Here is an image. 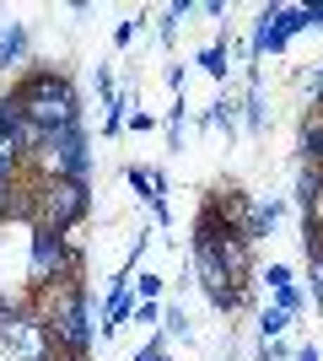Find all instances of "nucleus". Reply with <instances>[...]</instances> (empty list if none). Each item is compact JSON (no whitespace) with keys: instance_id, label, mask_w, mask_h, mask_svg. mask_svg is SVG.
Returning <instances> with one entry per match:
<instances>
[{"instance_id":"obj_24","label":"nucleus","mask_w":323,"mask_h":361,"mask_svg":"<svg viewBox=\"0 0 323 361\" xmlns=\"http://www.w3.org/2000/svg\"><path fill=\"white\" fill-rule=\"evenodd\" d=\"M135 297H140V302H156V297H162V275L140 270V281H135Z\"/></svg>"},{"instance_id":"obj_6","label":"nucleus","mask_w":323,"mask_h":361,"mask_svg":"<svg viewBox=\"0 0 323 361\" xmlns=\"http://www.w3.org/2000/svg\"><path fill=\"white\" fill-rule=\"evenodd\" d=\"M32 195H38V221L49 232H76L87 216H92V183H65V178H32Z\"/></svg>"},{"instance_id":"obj_27","label":"nucleus","mask_w":323,"mask_h":361,"mask_svg":"<svg viewBox=\"0 0 323 361\" xmlns=\"http://www.w3.org/2000/svg\"><path fill=\"white\" fill-rule=\"evenodd\" d=\"M162 313H167L162 302H140L135 297V324H162Z\"/></svg>"},{"instance_id":"obj_25","label":"nucleus","mask_w":323,"mask_h":361,"mask_svg":"<svg viewBox=\"0 0 323 361\" xmlns=\"http://www.w3.org/2000/svg\"><path fill=\"white\" fill-rule=\"evenodd\" d=\"M259 281H264V286H270V291H280V286H291L296 275H291V264H270V270H264Z\"/></svg>"},{"instance_id":"obj_4","label":"nucleus","mask_w":323,"mask_h":361,"mask_svg":"<svg viewBox=\"0 0 323 361\" xmlns=\"http://www.w3.org/2000/svg\"><path fill=\"white\" fill-rule=\"evenodd\" d=\"M0 361H60V345L49 340L38 307L6 291H0Z\"/></svg>"},{"instance_id":"obj_14","label":"nucleus","mask_w":323,"mask_h":361,"mask_svg":"<svg viewBox=\"0 0 323 361\" xmlns=\"http://www.w3.org/2000/svg\"><path fill=\"white\" fill-rule=\"evenodd\" d=\"M194 65H200L210 81H227V71H232V60H227V32H221L215 44H205L200 54H194Z\"/></svg>"},{"instance_id":"obj_16","label":"nucleus","mask_w":323,"mask_h":361,"mask_svg":"<svg viewBox=\"0 0 323 361\" xmlns=\"http://www.w3.org/2000/svg\"><path fill=\"white\" fill-rule=\"evenodd\" d=\"M291 324H296V318L286 313V307H275V302H270V307L259 313V345H275V340L291 329Z\"/></svg>"},{"instance_id":"obj_20","label":"nucleus","mask_w":323,"mask_h":361,"mask_svg":"<svg viewBox=\"0 0 323 361\" xmlns=\"http://www.w3.org/2000/svg\"><path fill=\"white\" fill-rule=\"evenodd\" d=\"M286 216V200H259V226H253V238H270Z\"/></svg>"},{"instance_id":"obj_29","label":"nucleus","mask_w":323,"mask_h":361,"mask_svg":"<svg viewBox=\"0 0 323 361\" xmlns=\"http://www.w3.org/2000/svg\"><path fill=\"white\" fill-rule=\"evenodd\" d=\"M11 195H16V183H0V226L11 221Z\"/></svg>"},{"instance_id":"obj_2","label":"nucleus","mask_w":323,"mask_h":361,"mask_svg":"<svg viewBox=\"0 0 323 361\" xmlns=\"http://www.w3.org/2000/svg\"><path fill=\"white\" fill-rule=\"evenodd\" d=\"M27 302H32V297H27ZM32 307H38V318H44L49 340L60 345V361H87V356H92L97 318H92V291H87V275H76V281L54 286L49 297L32 302Z\"/></svg>"},{"instance_id":"obj_17","label":"nucleus","mask_w":323,"mask_h":361,"mask_svg":"<svg viewBox=\"0 0 323 361\" xmlns=\"http://www.w3.org/2000/svg\"><path fill=\"white\" fill-rule=\"evenodd\" d=\"M243 119H248V130L259 135L264 124H270V108H264V87L259 81H248V97H243Z\"/></svg>"},{"instance_id":"obj_15","label":"nucleus","mask_w":323,"mask_h":361,"mask_svg":"<svg viewBox=\"0 0 323 361\" xmlns=\"http://www.w3.org/2000/svg\"><path fill=\"white\" fill-rule=\"evenodd\" d=\"M237 108H243V103H232L227 92H221V97L200 114V130H227V135H232V130H237Z\"/></svg>"},{"instance_id":"obj_19","label":"nucleus","mask_w":323,"mask_h":361,"mask_svg":"<svg viewBox=\"0 0 323 361\" xmlns=\"http://www.w3.org/2000/svg\"><path fill=\"white\" fill-rule=\"evenodd\" d=\"M162 334H167V340H194V324H189V313L184 307H178V302H167V313H162Z\"/></svg>"},{"instance_id":"obj_7","label":"nucleus","mask_w":323,"mask_h":361,"mask_svg":"<svg viewBox=\"0 0 323 361\" xmlns=\"http://www.w3.org/2000/svg\"><path fill=\"white\" fill-rule=\"evenodd\" d=\"M38 140L44 135L22 119V108H16L11 97H0V183H27Z\"/></svg>"},{"instance_id":"obj_12","label":"nucleus","mask_w":323,"mask_h":361,"mask_svg":"<svg viewBox=\"0 0 323 361\" xmlns=\"http://www.w3.org/2000/svg\"><path fill=\"white\" fill-rule=\"evenodd\" d=\"M302 254H308V302L323 313V221H302Z\"/></svg>"},{"instance_id":"obj_30","label":"nucleus","mask_w":323,"mask_h":361,"mask_svg":"<svg viewBox=\"0 0 323 361\" xmlns=\"http://www.w3.org/2000/svg\"><path fill=\"white\" fill-rule=\"evenodd\" d=\"M308 92H312V108H323V65L308 75Z\"/></svg>"},{"instance_id":"obj_26","label":"nucleus","mask_w":323,"mask_h":361,"mask_svg":"<svg viewBox=\"0 0 323 361\" xmlns=\"http://www.w3.org/2000/svg\"><path fill=\"white\" fill-rule=\"evenodd\" d=\"M135 32H140V16H124L119 27H113V49H129V44H135Z\"/></svg>"},{"instance_id":"obj_3","label":"nucleus","mask_w":323,"mask_h":361,"mask_svg":"<svg viewBox=\"0 0 323 361\" xmlns=\"http://www.w3.org/2000/svg\"><path fill=\"white\" fill-rule=\"evenodd\" d=\"M87 275V254L65 232H49V226H27V291L22 297H49L54 286Z\"/></svg>"},{"instance_id":"obj_28","label":"nucleus","mask_w":323,"mask_h":361,"mask_svg":"<svg viewBox=\"0 0 323 361\" xmlns=\"http://www.w3.org/2000/svg\"><path fill=\"white\" fill-rule=\"evenodd\" d=\"M97 97H103V103H113V97H119V87H113V71H108V65H97Z\"/></svg>"},{"instance_id":"obj_18","label":"nucleus","mask_w":323,"mask_h":361,"mask_svg":"<svg viewBox=\"0 0 323 361\" xmlns=\"http://www.w3.org/2000/svg\"><path fill=\"white\" fill-rule=\"evenodd\" d=\"M124 130H129V97H113V103H103V135L113 140V135H124Z\"/></svg>"},{"instance_id":"obj_10","label":"nucleus","mask_w":323,"mask_h":361,"mask_svg":"<svg viewBox=\"0 0 323 361\" xmlns=\"http://www.w3.org/2000/svg\"><path fill=\"white\" fill-rule=\"evenodd\" d=\"M291 205L302 211V221H323V167H312V162H296Z\"/></svg>"},{"instance_id":"obj_13","label":"nucleus","mask_w":323,"mask_h":361,"mask_svg":"<svg viewBox=\"0 0 323 361\" xmlns=\"http://www.w3.org/2000/svg\"><path fill=\"white\" fill-rule=\"evenodd\" d=\"M296 157L312 167H323V108H308L296 124Z\"/></svg>"},{"instance_id":"obj_31","label":"nucleus","mask_w":323,"mask_h":361,"mask_svg":"<svg viewBox=\"0 0 323 361\" xmlns=\"http://www.w3.org/2000/svg\"><path fill=\"white\" fill-rule=\"evenodd\" d=\"M129 130H156V114H140L135 108V114H129Z\"/></svg>"},{"instance_id":"obj_8","label":"nucleus","mask_w":323,"mask_h":361,"mask_svg":"<svg viewBox=\"0 0 323 361\" xmlns=\"http://www.w3.org/2000/svg\"><path fill=\"white\" fill-rule=\"evenodd\" d=\"M124 183L135 189V200L156 216V226H172V205H167V173L156 167H124Z\"/></svg>"},{"instance_id":"obj_1","label":"nucleus","mask_w":323,"mask_h":361,"mask_svg":"<svg viewBox=\"0 0 323 361\" xmlns=\"http://www.w3.org/2000/svg\"><path fill=\"white\" fill-rule=\"evenodd\" d=\"M6 97L22 108V119H27L38 135H54V130L81 124V92H76V81H70V71H60V65H27V71L6 87Z\"/></svg>"},{"instance_id":"obj_9","label":"nucleus","mask_w":323,"mask_h":361,"mask_svg":"<svg viewBox=\"0 0 323 361\" xmlns=\"http://www.w3.org/2000/svg\"><path fill=\"white\" fill-rule=\"evenodd\" d=\"M286 6L280 0H270V6H259V22H253V38H248V49H253V60H264V54H286V44H291V32H286Z\"/></svg>"},{"instance_id":"obj_22","label":"nucleus","mask_w":323,"mask_h":361,"mask_svg":"<svg viewBox=\"0 0 323 361\" xmlns=\"http://www.w3.org/2000/svg\"><path fill=\"white\" fill-rule=\"evenodd\" d=\"M270 297H275V307H286L291 318H302V307H308V291L296 286V281H291V286H280V291H270Z\"/></svg>"},{"instance_id":"obj_23","label":"nucleus","mask_w":323,"mask_h":361,"mask_svg":"<svg viewBox=\"0 0 323 361\" xmlns=\"http://www.w3.org/2000/svg\"><path fill=\"white\" fill-rule=\"evenodd\" d=\"M129 361H172V350H167V334H151V340H146V345H140Z\"/></svg>"},{"instance_id":"obj_32","label":"nucleus","mask_w":323,"mask_h":361,"mask_svg":"<svg viewBox=\"0 0 323 361\" xmlns=\"http://www.w3.org/2000/svg\"><path fill=\"white\" fill-rule=\"evenodd\" d=\"M291 361H323V356H318V345H302V350H296Z\"/></svg>"},{"instance_id":"obj_21","label":"nucleus","mask_w":323,"mask_h":361,"mask_svg":"<svg viewBox=\"0 0 323 361\" xmlns=\"http://www.w3.org/2000/svg\"><path fill=\"white\" fill-rule=\"evenodd\" d=\"M184 124H189V103L178 97V103L167 108V146H172V151L184 146Z\"/></svg>"},{"instance_id":"obj_5","label":"nucleus","mask_w":323,"mask_h":361,"mask_svg":"<svg viewBox=\"0 0 323 361\" xmlns=\"http://www.w3.org/2000/svg\"><path fill=\"white\" fill-rule=\"evenodd\" d=\"M92 140H87V124H70V130H54V135L38 140L32 151V178H65V183H92Z\"/></svg>"},{"instance_id":"obj_11","label":"nucleus","mask_w":323,"mask_h":361,"mask_svg":"<svg viewBox=\"0 0 323 361\" xmlns=\"http://www.w3.org/2000/svg\"><path fill=\"white\" fill-rule=\"evenodd\" d=\"M32 54V27L27 22H0V75H22Z\"/></svg>"}]
</instances>
